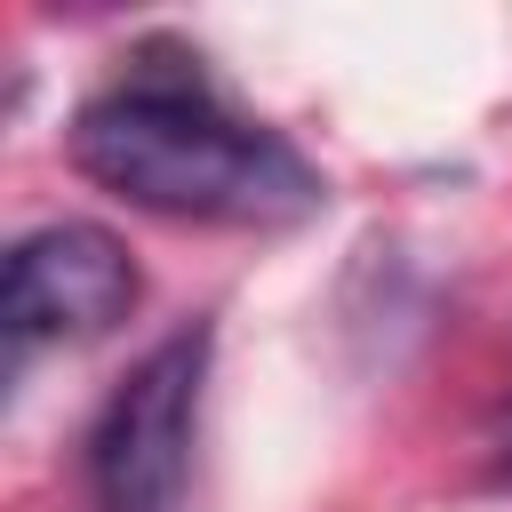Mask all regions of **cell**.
Here are the masks:
<instances>
[{"instance_id":"cell-2","label":"cell","mask_w":512,"mask_h":512,"mask_svg":"<svg viewBox=\"0 0 512 512\" xmlns=\"http://www.w3.org/2000/svg\"><path fill=\"white\" fill-rule=\"evenodd\" d=\"M216 360V320L168 328L88 416L80 472L104 512H168L192 480V432H200V392Z\"/></svg>"},{"instance_id":"cell-1","label":"cell","mask_w":512,"mask_h":512,"mask_svg":"<svg viewBox=\"0 0 512 512\" xmlns=\"http://www.w3.org/2000/svg\"><path fill=\"white\" fill-rule=\"evenodd\" d=\"M72 168L128 208L176 224H240L280 232L328 200V176L264 120H248L208 56L184 40H144L64 128Z\"/></svg>"},{"instance_id":"cell-3","label":"cell","mask_w":512,"mask_h":512,"mask_svg":"<svg viewBox=\"0 0 512 512\" xmlns=\"http://www.w3.org/2000/svg\"><path fill=\"white\" fill-rule=\"evenodd\" d=\"M144 296V272L128 256V240L112 224H88V216H56V224H32L8 240V264H0V328L24 352L40 344H96L112 336Z\"/></svg>"},{"instance_id":"cell-4","label":"cell","mask_w":512,"mask_h":512,"mask_svg":"<svg viewBox=\"0 0 512 512\" xmlns=\"http://www.w3.org/2000/svg\"><path fill=\"white\" fill-rule=\"evenodd\" d=\"M488 472L512 480V400H496V416H488Z\"/></svg>"}]
</instances>
